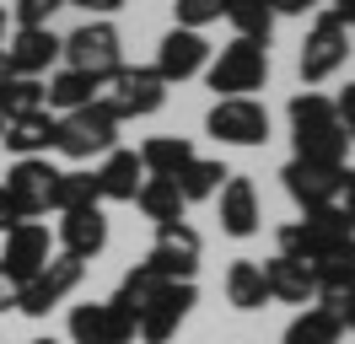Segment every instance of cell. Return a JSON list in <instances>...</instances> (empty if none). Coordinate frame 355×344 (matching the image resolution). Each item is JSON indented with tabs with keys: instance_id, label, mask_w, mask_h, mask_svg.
<instances>
[{
	"instance_id": "cell-1",
	"label": "cell",
	"mask_w": 355,
	"mask_h": 344,
	"mask_svg": "<svg viewBox=\"0 0 355 344\" xmlns=\"http://www.w3.org/2000/svg\"><path fill=\"white\" fill-rule=\"evenodd\" d=\"M60 54H65L70 70H81V76H92V81H103V86L124 70V38H119V27L103 22V17L81 22L70 38H60Z\"/></svg>"
},
{
	"instance_id": "cell-2",
	"label": "cell",
	"mask_w": 355,
	"mask_h": 344,
	"mask_svg": "<svg viewBox=\"0 0 355 344\" xmlns=\"http://www.w3.org/2000/svg\"><path fill=\"white\" fill-rule=\"evenodd\" d=\"M119 146V119L108 113V103L97 97V103L76 108L65 113L60 124H54V150L70 156V162H92V156H108Z\"/></svg>"
},
{
	"instance_id": "cell-3",
	"label": "cell",
	"mask_w": 355,
	"mask_h": 344,
	"mask_svg": "<svg viewBox=\"0 0 355 344\" xmlns=\"http://www.w3.org/2000/svg\"><path fill=\"white\" fill-rule=\"evenodd\" d=\"M205 70H210V92H221V97H253L269 81V43L232 38Z\"/></svg>"
},
{
	"instance_id": "cell-4",
	"label": "cell",
	"mask_w": 355,
	"mask_h": 344,
	"mask_svg": "<svg viewBox=\"0 0 355 344\" xmlns=\"http://www.w3.org/2000/svg\"><path fill=\"white\" fill-rule=\"evenodd\" d=\"M350 221L334 210H307L302 221H291V226H280V253L286 258H302V264H318V258H329L334 248H345L350 242Z\"/></svg>"
},
{
	"instance_id": "cell-5",
	"label": "cell",
	"mask_w": 355,
	"mask_h": 344,
	"mask_svg": "<svg viewBox=\"0 0 355 344\" xmlns=\"http://www.w3.org/2000/svg\"><path fill=\"white\" fill-rule=\"evenodd\" d=\"M345 60H350V27H345L339 17H329V11H318L312 27H307V43H302V60H296L302 81L307 86L329 81V76L345 70Z\"/></svg>"
},
{
	"instance_id": "cell-6",
	"label": "cell",
	"mask_w": 355,
	"mask_h": 344,
	"mask_svg": "<svg viewBox=\"0 0 355 344\" xmlns=\"http://www.w3.org/2000/svg\"><path fill=\"white\" fill-rule=\"evenodd\" d=\"M194 301H200V291H194V280H162L151 291V301L140 307V318H135V334L146 344H167L183 328V318L194 312Z\"/></svg>"
},
{
	"instance_id": "cell-7",
	"label": "cell",
	"mask_w": 355,
	"mask_h": 344,
	"mask_svg": "<svg viewBox=\"0 0 355 344\" xmlns=\"http://www.w3.org/2000/svg\"><path fill=\"white\" fill-rule=\"evenodd\" d=\"M103 103H108V113L119 124H124V119H151L156 108L167 103V81L156 76L151 64H124V70L103 86Z\"/></svg>"
},
{
	"instance_id": "cell-8",
	"label": "cell",
	"mask_w": 355,
	"mask_h": 344,
	"mask_svg": "<svg viewBox=\"0 0 355 344\" xmlns=\"http://www.w3.org/2000/svg\"><path fill=\"white\" fill-rule=\"evenodd\" d=\"M81 275H87V264H81V258L54 253L38 275L27 280V285H17V312H27V318H49V312H54V307L81 285Z\"/></svg>"
},
{
	"instance_id": "cell-9",
	"label": "cell",
	"mask_w": 355,
	"mask_h": 344,
	"mask_svg": "<svg viewBox=\"0 0 355 344\" xmlns=\"http://www.w3.org/2000/svg\"><path fill=\"white\" fill-rule=\"evenodd\" d=\"M200 253H205V242H200V232H194L189 221H162L151 253H146V269H151L156 280H194Z\"/></svg>"
},
{
	"instance_id": "cell-10",
	"label": "cell",
	"mask_w": 355,
	"mask_h": 344,
	"mask_svg": "<svg viewBox=\"0 0 355 344\" xmlns=\"http://www.w3.org/2000/svg\"><path fill=\"white\" fill-rule=\"evenodd\" d=\"M205 129L221 146H264L269 140V108L259 97H221L205 113Z\"/></svg>"
},
{
	"instance_id": "cell-11",
	"label": "cell",
	"mask_w": 355,
	"mask_h": 344,
	"mask_svg": "<svg viewBox=\"0 0 355 344\" xmlns=\"http://www.w3.org/2000/svg\"><path fill=\"white\" fill-rule=\"evenodd\" d=\"M54 183H60V167H49L44 156H17V167L6 172L0 189L11 194L22 221H38V215L54 210Z\"/></svg>"
},
{
	"instance_id": "cell-12",
	"label": "cell",
	"mask_w": 355,
	"mask_h": 344,
	"mask_svg": "<svg viewBox=\"0 0 355 344\" xmlns=\"http://www.w3.org/2000/svg\"><path fill=\"white\" fill-rule=\"evenodd\" d=\"M49 258H54V242H49V226L44 221H17L11 232H6V253H0V269L27 285V280L44 269Z\"/></svg>"
},
{
	"instance_id": "cell-13",
	"label": "cell",
	"mask_w": 355,
	"mask_h": 344,
	"mask_svg": "<svg viewBox=\"0 0 355 344\" xmlns=\"http://www.w3.org/2000/svg\"><path fill=\"white\" fill-rule=\"evenodd\" d=\"M205 64H210V43H205V33H194V27H173L167 38L156 43V76L173 86V81H194Z\"/></svg>"
},
{
	"instance_id": "cell-14",
	"label": "cell",
	"mask_w": 355,
	"mask_h": 344,
	"mask_svg": "<svg viewBox=\"0 0 355 344\" xmlns=\"http://www.w3.org/2000/svg\"><path fill=\"white\" fill-rule=\"evenodd\" d=\"M70 344H135V322L113 301L70 307Z\"/></svg>"
},
{
	"instance_id": "cell-15",
	"label": "cell",
	"mask_w": 355,
	"mask_h": 344,
	"mask_svg": "<svg viewBox=\"0 0 355 344\" xmlns=\"http://www.w3.org/2000/svg\"><path fill=\"white\" fill-rule=\"evenodd\" d=\"M280 183H286V194L302 205V215L307 210H329L334 199H339L345 167H312V162H296V156H291L286 167H280Z\"/></svg>"
},
{
	"instance_id": "cell-16",
	"label": "cell",
	"mask_w": 355,
	"mask_h": 344,
	"mask_svg": "<svg viewBox=\"0 0 355 344\" xmlns=\"http://www.w3.org/2000/svg\"><path fill=\"white\" fill-rule=\"evenodd\" d=\"M0 54H6V70H11V76H38V81H44V70L60 60V33H54V27H17Z\"/></svg>"
},
{
	"instance_id": "cell-17",
	"label": "cell",
	"mask_w": 355,
	"mask_h": 344,
	"mask_svg": "<svg viewBox=\"0 0 355 344\" xmlns=\"http://www.w3.org/2000/svg\"><path fill=\"white\" fill-rule=\"evenodd\" d=\"M216 205H221V232L226 237H253L264 226V205H259V189H253V178H226L221 194H216Z\"/></svg>"
},
{
	"instance_id": "cell-18",
	"label": "cell",
	"mask_w": 355,
	"mask_h": 344,
	"mask_svg": "<svg viewBox=\"0 0 355 344\" xmlns=\"http://www.w3.org/2000/svg\"><path fill=\"white\" fill-rule=\"evenodd\" d=\"M312 280H318V307L345 312L355 301V237L345 248H334L329 258H318V264H312Z\"/></svg>"
},
{
	"instance_id": "cell-19",
	"label": "cell",
	"mask_w": 355,
	"mask_h": 344,
	"mask_svg": "<svg viewBox=\"0 0 355 344\" xmlns=\"http://www.w3.org/2000/svg\"><path fill=\"white\" fill-rule=\"evenodd\" d=\"M108 248V215H103V205H92V210H65L60 215V253L70 258H97Z\"/></svg>"
},
{
	"instance_id": "cell-20",
	"label": "cell",
	"mask_w": 355,
	"mask_h": 344,
	"mask_svg": "<svg viewBox=\"0 0 355 344\" xmlns=\"http://www.w3.org/2000/svg\"><path fill=\"white\" fill-rule=\"evenodd\" d=\"M259 269H264L269 301H291V307H307V301L318 296V280H312V264H302V258H286V253H275L269 264H259Z\"/></svg>"
},
{
	"instance_id": "cell-21",
	"label": "cell",
	"mask_w": 355,
	"mask_h": 344,
	"mask_svg": "<svg viewBox=\"0 0 355 344\" xmlns=\"http://www.w3.org/2000/svg\"><path fill=\"white\" fill-rule=\"evenodd\" d=\"M92 178H97V199L130 205L135 194H140V183H146V167H140V156H135V150H119V146H113Z\"/></svg>"
},
{
	"instance_id": "cell-22",
	"label": "cell",
	"mask_w": 355,
	"mask_h": 344,
	"mask_svg": "<svg viewBox=\"0 0 355 344\" xmlns=\"http://www.w3.org/2000/svg\"><path fill=\"white\" fill-rule=\"evenodd\" d=\"M291 140H296V162H312V167H345V156H350V135L339 129V119L296 129Z\"/></svg>"
},
{
	"instance_id": "cell-23",
	"label": "cell",
	"mask_w": 355,
	"mask_h": 344,
	"mask_svg": "<svg viewBox=\"0 0 355 344\" xmlns=\"http://www.w3.org/2000/svg\"><path fill=\"white\" fill-rule=\"evenodd\" d=\"M54 113L49 108H33V113H17V119H6V135H0V146L17 150V156H44L54 150Z\"/></svg>"
},
{
	"instance_id": "cell-24",
	"label": "cell",
	"mask_w": 355,
	"mask_h": 344,
	"mask_svg": "<svg viewBox=\"0 0 355 344\" xmlns=\"http://www.w3.org/2000/svg\"><path fill=\"white\" fill-rule=\"evenodd\" d=\"M135 156H140L146 178H178V172L194 162V140H189V135H156V140H146Z\"/></svg>"
},
{
	"instance_id": "cell-25",
	"label": "cell",
	"mask_w": 355,
	"mask_h": 344,
	"mask_svg": "<svg viewBox=\"0 0 355 344\" xmlns=\"http://www.w3.org/2000/svg\"><path fill=\"white\" fill-rule=\"evenodd\" d=\"M345 339V318L334 307H302L286 322V344H339Z\"/></svg>"
},
{
	"instance_id": "cell-26",
	"label": "cell",
	"mask_w": 355,
	"mask_h": 344,
	"mask_svg": "<svg viewBox=\"0 0 355 344\" xmlns=\"http://www.w3.org/2000/svg\"><path fill=\"white\" fill-rule=\"evenodd\" d=\"M97 92H103V81H92V76H81V70H54L44 81V103L49 108H60V113H76V108H87L97 103Z\"/></svg>"
},
{
	"instance_id": "cell-27",
	"label": "cell",
	"mask_w": 355,
	"mask_h": 344,
	"mask_svg": "<svg viewBox=\"0 0 355 344\" xmlns=\"http://www.w3.org/2000/svg\"><path fill=\"white\" fill-rule=\"evenodd\" d=\"M226 301H232L237 312H259V307L269 301V285H264L259 258H237V264L226 269Z\"/></svg>"
},
{
	"instance_id": "cell-28",
	"label": "cell",
	"mask_w": 355,
	"mask_h": 344,
	"mask_svg": "<svg viewBox=\"0 0 355 344\" xmlns=\"http://www.w3.org/2000/svg\"><path fill=\"white\" fill-rule=\"evenodd\" d=\"M226 178H232V172H226L221 162H210V156H194V162L178 172L173 183H178V194H183V205H194V199H216Z\"/></svg>"
},
{
	"instance_id": "cell-29",
	"label": "cell",
	"mask_w": 355,
	"mask_h": 344,
	"mask_svg": "<svg viewBox=\"0 0 355 344\" xmlns=\"http://www.w3.org/2000/svg\"><path fill=\"white\" fill-rule=\"evenodd\" d=\"M135 205L151 215L156 226H162V221H183V210H189L173 178H146V183H140V194H135Z\"/></svg>"
},
{
	"instance_id": "cell-30",
	"label": "cell",
	"mask_w": 355,
	"mask_h": 344,
	"mask_svg": "<svg viewBox=\"0 0 355 344\" xmlns=\"http://www.w3.org/2000/svg\"><path fill=\"white\" fill-rule=\"evenodd\" d=\"M226 17H232V27H237V38L269 43V33H275V11H269V0H226Z\"/></svg>"
},
{
	"instance_id": "cell-31",
	"label": "cell",
	"mask_w": 355,
	"mask_h": 344,
	"mask_svg": "<svg viewBox=\"0 0 355 344\" xmlns=\"http://www.w3.org/2000/svg\"><path fill=\"white\" fill-rule=\"evenodd\" d=\"M92 205H103L97 199V178L92 172H60V183H54V210L65 215V210H92Z\"/></svg>"
},
{
	"instance_id": "cell-32",
	"label": "cell",
	"mask_w": 355,
	"mask_h": 344,
	"mask_svg": "<svg viewBox=\"0 0 355 344\" xmlns=\"http://www.w3.org/2000/svg\"><path fill=\"white\" fill-rule=\"evenodd\" d=\"M0 108H6V119L33 113V108H49L44 103V81H38V76H6V86H0Z\"/></svg>"
},
{
	"instance_id": "cell-33",
	"label": "cell",
	"mask_w": 355,
	"mask_h": 344,
	"mask_svg": "<svg viewBox=\"0 0 355 344\" xmlns=\"http://www.w3.org/2000/svg\"><path fill=\"white\" fill-rule=\"evenodd\" d=\"M334 119V103L323 92H296L291 97V129H307V124H329Z\"/></svg>"
},
{
	"instance_id": "cell-34",
	"label": "cell",
	"mask_w": 355,
	"mask_h": 344,
	"mask_svg": "<svg viewBox=\"0 0 355 344\" xmlns=\"http://www.w3.org/2000/svg\"><path fill=\"white\" fill-rule=\"evenodd\" d=\"M173 17H178V27H194V33H200L205 22H221L226 17V0H178Z\"/></svg>"
},
{
	"instance_id": "cell-35",
	"label": "cell",
	"mask_w": 355,
	"mask_h": 344,
	"mask_svg": "<svg viewBox=\"0 0 355 344\" xmlns=\"http://www.w3.org/2000/svg\"><path fill=\"white\" fill-rule=\"evenodd\" d=\"M60 6H65V0H11L17 27H49V17H54Z\"/></svg>"
},
{
	"instance_id": "cell-36",
	"label": "cell",
	"mask_w": 355,
	"mask_h": 344,
	"mask_svg": "<svg viewBox=\"0 0 355 344\" xmlns=\"http://www.w3.org/2000/svg\"><path fill=\"white\" fill-rule=\"evenodd\" d=\"M334 119H339V129L350 135V146H355V81L339 92V103H334Z\"/></svg>"
},
{
	"instance_id": "cell-37",
	"label": "cell",
	"mask_w": 355,
	"mask_h": 344,
	"mask_svg": "<svg viewBox=\"0 0 355 344\" xmlns=\"http://www.w3.org/2000/svg\"><path fill=\"white\" fill-rule=\"evenodd\" d=\"M334 210L350 221V232H355V172L345 167V183H339V199H334Z\"/></svg>"
},
{
	"instance_id": "cell-38",
	"label": "cell",
	"mask_w": 355,
	"mask_h": 344,
	"mask_svg": "<svg viewBox=\"0 0 355 344\" xmlns=\"http://www.w3.org/2000/svg\"><path fill=\"white\" fill-rule=\"evenodd\" d=\"M76 11H87V17H113V11H124V0H65Z\"/></svg>"
},
{
	"instance_id": "cell-39",
	"label": "cell",
	"mask_w": 355,
	"mask_h": 344,
	"mask_svg": "<svg viewBox=\"0 0 355 344\" xmlns=\"http://www.w3.org/2000/svg\"><path fill=\"white\" fill-rule=\"evenodd\" d=\"M312 6H318V0H269V11H275V17H307Z\"/></svg>"
},
{
	"instance_id": "cell-40",
	"label": "cell",
	"mask_w": 355,
	"mask_h": 344,
	"mask_svg": "<svg viewBox=\"0 0 355 344\" xmlns=\"http://www.w3.org/2000/svg\"><path fill=\"white\" fill-rule=\"evenodd\" d=\"M17 221H22V215H17V205H11V194L0 189V237L11 232V226H17Z\"/></svg>"
},
{
	"instance_id": "cell-41",
	"label": "cell",
	"mask_w": 355,
	"mask_h": 344,
	"mask_svg": "<svg viewBox=\"0 0 355 344\" xmlns=\"http://www.w3.org/2000/svg\"><path fill=\"white\" fill-rule=\"evenodd\" d=\"M0 312H17V280L0 269Z\"/></svg>"
},
{
	"instance_id": "cell-42",
	"label": "cell",
	"mask_w": 355,
	"mask_h": 344,
	"mask_svg": "<svg viewBox=\"0 0 355 344\" xmlns=\"http://www.w3.org/2000/svg\"><path fill=\"white\" fill-rule=\"evenodd\" d=\"M329 17H339L345 27H355V0H334V6H329Z\"/></svg>"
},
{
	"instance_id": "cell-43",
	"label": "cell",
	"mask_w": 355,
	"mask_h": 344,
	"mask_svg": "<svg viewBox=\"0 0 355 344\" xmlns=\"http://www.w3.org/2000/svg\"><path fill=\"white\" fill-rule=\"evenodd\" d=\"M339 318H345V334H355V301L345 307V312H339Z\"/></svg>"
},
{
	"instance_id": "cell-44",
	"label": "cell",
	"mask_w": 355,
	"mask_h": 344,
	"mask_svg": "<svg viewBox=\"0 0 355 344\" xmlns=\"http://www.w3.org/2000/svg\"><path fill=\"white\" fill-rule=\"evenodd\" d=\"M6 76H11V70H6V54H0V86H6Z\"/></svg>"
},
{
	"instance_id": "cell-45",
	"label": "cell",
	"mask_w": 355,
	"mask_h": 344,
	"mask_svg": "<svg viewBox=\"0 0 355 344\" xmlns=\"http://www.w3.org/2000/svg\"><path fill=\"white\" fill-rule=\"evenodd\" d=\"M0 38H6V6H0Z\"/></svg>"
},
{
	"instance_id": "cell-46",
	"label": "cell",
	"mask_w": 355,
	"mask_h": 344,
	"mask_svg": "<svg viewBox=\"0 0 355 344\" xmlns=\"http://www.w3.org/2000/svg\"><path fill=\"white\" fill-rule=\"evenodd\" d=\"M33 344H65V339H33Z\"/></svg>"
},
{
	"instance_id": "cell-47",
	"label": "cell",
	"mask_w": 355,
	"mask_h": 344,
	"mask_svg": "<svg viewBox=\"0 0 355 344\" xmlns=\"http://www.w3.org/2000/svg\"><path fill=\"white\" fill-rule=\"evenodd\" d=\"M0 135H6V108H0Z\"/></svg>"
}]
</instances>
